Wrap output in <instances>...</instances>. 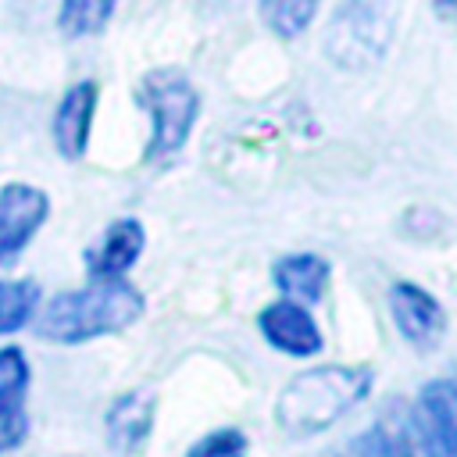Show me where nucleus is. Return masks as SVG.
Listing matches in <instances>:
<instances>
[{
	"label": "nucleus",
	"instance_id": "1",
	"mask_svg": "<svg viewBox=\"0 0 457 457\" xmlns=\"http://www.w3.org/2000/svg\"><path fill=\"white\" fill-rule=\"evenodd\" d=\"M146 300L143 293L121 278H93L86 289L57 293L39 314H36V336L57 346L86 343L96 336L121 332L139 321Z\"/></svg>",
	"mask_w": 457,
	"mask_h": 457
},
{
	"label": "nucleus",
	"instance_id": "2",
	"mask_svg": "<svg viewBox=\"0 0 457 457\" xmlns=\"http://www.w3.org/2000/svg\"><path fill=\"white\" fill-rule=\"evenodd\" d=\"M371 393V371L353 364H318L293 375L278 400L275 421L286 436H318L332 428Z\"/></svg>",
	"mask_w": 457,
	"mask_h": 457
},
{
	"label": "nucleus",
	"instance_id": "3",
	"mask_svg": "<svg viewBox=\"0 0 457 457\" xmlns=\"http://www.w3.org/2000/svg\"><path fill=\"white\" fill-rule=\"evenodd\" d=\"M136 100L150 118V139H146L143 157L146 161L175 157L189 143L196 114H200V93L189 82V75L182 68H171V64L150 68L139 79Z\"/></svg>",
	"mask_w": 457,
	"mask_h": 457
},
{
	"label": "nucleus",
	"instance_id": "4",
	"mask_svg": "<svg viewBox=\"0 0 457 457\" xmlns=\"http://www.w3.org/2000/svg\"><path fill=\"white\" fill-rule=\"evenodd\" d=\"M389 32H393V4L346 0L332 18L325 54L343 68H364L386 54Z\"/></svg>",
	"mask_w": 457,
	"mask_h": 457
},
{
	"label": "nucleus",
	"instance_id": "5",
	"mask_svg": "<svg viewBox=\"0 0 457 457\" xmlns=\"http://www.w3.org/2000/svg\"><path fill=\"white\" fill-rule=\"evenodd\" d=\"M50 218V196L29 182L0 186V264L14 261Z\"/></svg>",
	"mask_w": 457,
	"mask_h": 457
},
{
	"label": "nucleus",
	"instance_id": "6",
	"mask_svg": "<svg viewBox=\"0 0 457 457\" xmlns=\"http://www.w3.org/2000/svg\"><path fill=\"white\" fill-rule=\"evenodd\" d=\"M414 432L421 457H457V382H425L414 400Z\"/></svg>",
	"mask_w": 457,
	"mask_h": 457
},
{
	"label": "nucleus",
	"instance_id": "7",
	"mask_svg": "<svg viewBox=\"0 0 457 457\" xmlns=\"http://www.w3.org/2000/svg\"><path fill=\"white\" fill-rule=\"evenodd\" d=\"M389 314H393L396 332L418 350L436 346L446 332L443 303L428 289H421L418 282H407V278L389 286Z\"/></svg>",
	"mask_w": 457,
	"mask_h": 457
},
{
	"label": "nucleus",
	"instance_id": "8",
	"mask_svg": "<svg viewBox=\"0 0 457 457\" xmlns=\"http://www.w3.org/2000/svg\"><path fill=\"white\" fill-rule=\"evenodd\" d=\"M96 104H100V86L93 79H79L64 89V96L54 107V146L64 161H82L89 150V136H93V118H96Z\"/></svg>",
	"mask_w": 457,
	"mask_h": 457
},
{
	"label": "nucleus",
	"instance_id": "9",
	"mask_svg": "<svg viewBox=\"0 0 457 457\" xmlns=\"http://www.w3.org/2000/svg\"><path fill=\"white\" fill-rule=\"evenodd\" d=\"M257 328L261 336L278 350V353H289V357H314L321 350V328L318 321L311 318L307 303L300 300H275L268 303L261 314H257Z\"/></svg>",
	"mask_w": 457,
	"mask_h": 457
},
{
	"label": "nucleus",
	"instance_id": "10",
	"mask_svg": "<svg viewBox=\"0 0 457 457\" xmlns=\"http://www.w3.org/2000/svg\"><path fill=\"white\" fill-rule=\"evenodd\" d=\"M146 246V232H143V221L139 218H114L100 243L89 250V278H121L143 253Z\"/></svg>",
	"mask_w": 457,
	"mask_h": 457
},
{
	"label": "nucleus",
	"instance_id": "11",
	"mask_svg": "<svg viewBox=\"0 0 457 457\" xmlns=\"http://www.w3.org/2000/svg\"><path fill=\"white\" fill-rule=\"evenodd\" d=\"M154 414H157V400H154L150 389L121 393V396L107 407V414H104L111 446L121 450V453L143 446L146 436H150V428H154Z\"/></svg>",
	"mask_w": 457,
	"mask_h": 457
},
{
	"label": "nucleus",
	"instance_id": "12",
	"mask_svg": "<svg viewBox=\"0 0 457 457\" xmlns=\"http://www.w3.org/2000/svg\"><path fill=\"white\" fill-rule=\"evenodd\" d=\"M328 275H332L328 261H325L321 253H311V250H303V253H286V257H278L275 268H271L275 286H278L289 300H300V303L321 300V296H325V286H328Z\"/></svg>",
	"mask_w": 457,
	"mask_h": 457
},
{
	"label": "nucleus",
	"instance_id": "13",
	"mask_svg": "<svg viewBox=\"0 0 457 457\" xmlns=\"http://www.w3.org/2000/svg\"><path fill=\"white\" fill-rule=\"evenodd\" d=\"M121 0H61L57 4V29L68 39H86V36H100Z\"/></svg>",
	"mask_w": 457,
	"mask_h": 457
},
{
	"label": "nucleus",
	"instance_id": "14",
	"mask_svg": "<svg viewBox=\"0 0 457 457\" xmlns=\"http://www.w3.org/2000/svg\"><path fill=\"white\" fill-rule=\"evenodd\" d=\"M321 11V0H257V14L264 29H271L278 39L303 36Z\"/></svg>",
	"mask_w": 457,
	"mask_h": 457
},
{
	"label": "nucleus",
	"instance_id": "15",
	"mask_svg": "<svg viewBox=\"0 0 457 457\" xmlns=\"http://www.w3.org/2000/svg\"><path fill=\"white\" fill-rule=\"evenodd\" d=\"M39 311V286L32 278H0V336L25 328Z\"/></svg>",
	"mask_w": 457,
	"mask_h": 457
},
{
	"label": "nucleus",
	"instance_id": "16",
	"mask_svg": "<svg viewBox=\"0 0 457 457\" xmlns=\"http://www.w3.org/2000/svg\"><path fill=\"white\" fill-rule=\"evenodd\" d=\"M29 389V357L18 346H0V407H21Z\"/></svg>",
	"mask_w": 457,
	"mask_h": 457
},
{
	"label": "nucleus",
	"instance_id": "17",
	"mask_svg": "<svg viewBox=\"0 0 457 457\" xmlns=\"http://www.w3.org/2000/svg\"><path fill=\"white\" fill-rule=\"evenodd\" d=\"M353 457H414L403 428L396 425H371L364 436L353 439Z\"/></svg>",
	"mask_w": 457,
	"mask_h": 457
},
{
	"label": "nucleus",
	"instance_id": "18",
	"mask_svg": "<svg viewBox=\"0 0 457 457\" xmlns=\"http://www.w3.org/2000/svg\"><path fill=\"white\" fill-rule=\"evenodd\" d=\"M246 453V436L239 428H218L207 432L204 439H196L186 457H243Z\"/></svg>",
	"mask_w": 457,
	"mask_h": 457
},
{
	"label": "nucleus",
	"instance_id": "19",
	"mask_svg": "<svg viewBox=\"0 0 457 457\" xmlns=\"http://www.w3.org/2000/svg\"><path fill=\"white\" fill-rule=\"evenodd\" d=\"M29 439V414L25 407H0V453L18 450Z\"/></svg>",
	"mask_w": 457,
	"mask_h": 457
},
{
	"label": "nucleus",
	"instance_id": "20",
	"mask_svg": "<svg viewBox=\"0 0 457 457\" xmlns=\"http://www.w3.org/2000/svg\"><path fill=\"white\" fill-rule=\"evenodd\" d=\"M428 7H432V14L443 18V21L457 18V0H428Z\"/></svg>",
	"mask_w": 457,
	"mask_h": 457
}]
</instances>
